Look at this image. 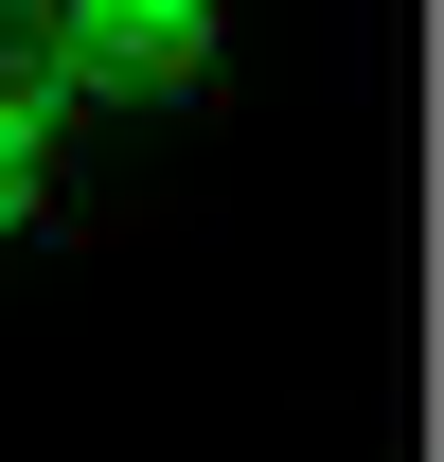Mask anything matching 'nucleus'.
<instances>
[{
	"instance_id": "1",
	"label": "nucleus",
	"mask_w": 444,
	"mask_h": 462,
	"mask_svg": "<svg viewBox=\"0 0 444 462\" xmlns=\"http://www.w3.org/2000/svg\"><path fill=\"white\" fill-rule=\"evenodd\" d=\"M18 18H36V71L71 89L89 143L231 89V36H249V0H18Z\"/></svg>"
},
{
	"instance_id": "2",
	"label": "nucleus",
	"mask_w": 444,
	"mask_h": 462,
	"mask_svg": "<svg viewBox=\"0 0 444 462\" xmlns=\"http://www.w3.org/2000/svg\"><path fill=\"white\" fill-rule=\"evenodd\" d=\"M71 89L36 71V18H18V54H0V249H36V231L71 214Z\"/></svg>"
}]
</instances>
